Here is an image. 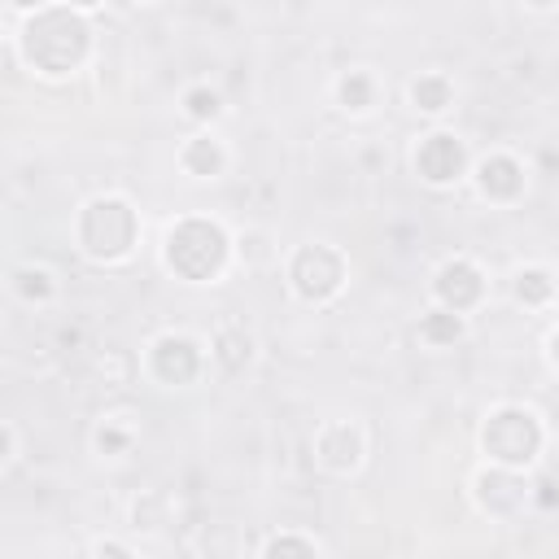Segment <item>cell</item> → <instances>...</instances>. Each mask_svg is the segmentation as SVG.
<instances>
[{
  "mask_svg": "<svg viewBox=\"0 0 559 559\" xmlns=\"http://www.w3.org/2000/svg\"><path fill=\"white\" fill-rule=\"evenodd\" d=\"M87 44H92V31H87L83 13L61 9V4L31 13L22 26V57L44 74L74 70L87 57Z\"/></svg>",
  "mask_w": 559,
  "mask_h": 559,
  "instance_id": "obj_1",
  "label": "cell"
},
{
  "mask_svg": "<svg viewBox=\"0 0 559 559\" xmlns=\"http://www.w3.org/2000/svg\"><path fill=\"white\" fill-rule=\"evenodd\" d=\"M166 266L192 284L214 280L227 266V231L210 218H179L166 231Z\"/></svg>",
  "mask_w": 559,
  "mask_h": 559,
  "instance_id": "obj_2",
  "label": "cell"
},
{
  "mask_svg": "<svg viewBox=\"0 0 559 559\" xmlns=\"http://www.w3.org/2000/svg\"><path fill=\"white\" fill-rule=\"evenodd\" d=\"M135 231H140V218L122 197H96L79 214V245L87 258H100V262L131 253Z\"/></svg>",
  "mask_w": 559,
  "mask_h": 559,
  "instance_id": "obj_3",
  "label": "cell"
},
{
  "mask_svg": "<svg viewBox=\"0 0 559 559\" xmlns=\"http://www.w3.org/2000/svg\"><path fill=\"white\" fill-rule=\"evenodd\" d=\"M480 445H485V454L498 467L515 472V467H524V463L537 459V450H542V424L524 406H498V411H489V419L480 428Z\"/></svg>",
  "mask_w": 559,
  "mask_h": 559,
  "instance_id": "obj_4",
  "label": "cell"
},
{
  "mask_svg": "<svg viewBox=\"0 0 559 559\" xmlns=\"http://www.w3.org/2000/svg\"><path fill=\"white\" fill-rule=\"evenodd\" d=\"M288 280H293L297 297L328 301L345 280V262H341V253L332 245H301L293 253V262H288Z\"/></svg>",
  "mask_w": 559,
  "mask_h": 559,
  "instance_id": "obj_5",
  "label": "cell"
},
{
  "mask_svg": "<svg viewBox=\"0 0 559 559\" xmlns=\"http://www.w3.org/2000/svg\"><path fill=\"white\" fill-rule=\"evenodd\" d=\"M463 162H467L463 140L450 135V131H432V135L415 148V170H419V179L432 183V188L454 183V179L463 175Z\"/></svg>",
  "mask_w": 559,
  "mask_h": 559,
  "instance_id": "obj_6",
  "label": "cell"
},
{
  "mask_svg": "<svg viewBox=\"0 0 559 559\" xmlns=\"http://www.w3.org/2000/svg\"><path fill=\"white\" fill-rule=\"evenodd\" d=\"M148 371L162 380V384H192L197 371H201V349L179 336V332H166L153 341L148 349Z\"/></svg>",
  "mask_w": 559,
  "mask_h": 559,
  "instance_id": "obj_7",
  "label": "cell"
},
{
  "mask_svg": "<svg viewBox=\"0 0 559 559\" xmlns=\"http://www.w3.org/2000/svg\"><path fill=\"white\" fill-rule=\"evenodd\" d=\"M432 293H437V301H441L445 310L463 314V310H472V306L485 297V280H480V271H476L472 262L454 258V262H445V266L437 271Z\"/></svg>",
  "mask_w": 559,
  "mask_h": 559,
  "instance_id": "obj_8",
  "label": "cell"
},
{
  "mask_svg": "<svg viewBox=\"0 0 559 559\" xmlns=\"http://www.w3.org/2000/svg\"><path fill=\"white\" fill-rule=\"evenodd\" d=\"M314 454L328 472H354L362 459V432L354 424H328L314 441Z\"/></svg>",
  "mask_w": 559,
  "mask_h": 559,
  "instance_id": "obj_9",
  "label": "cell"
},
{
  "mask_svg": "<svg viewBox=\"0 0 559 559\" xmlns=\"http://www.w3.org/2000/svg\"><path fill=\"white\" fill-rule=\"evenodd\" d=\"M476 498H480V507H485L489 515H511V511H520V507L528 502V485H524L515 472L493 467V472H485V476L476 480Z\"/></svg>",
  "mask_w": 559,
  "mask_h": 559,
  "instance_id": "obj_10",
  "label": "cell"
},
{
  "mask_svg": "<svg viewBox=\"0 0 559 559\" xmlns=\"http://www.w3.org/2000/svg\"><path fill=\"white\" fill-rule=\"evenodd\" d=\"M476 183H480V192L489 201H515L520 188H524V166L515 157H507V153H493V157H485L476 166Z\"/></svg>",
  "mask_w": 559,
  "mask_h": 559,
  "instance_id": "obj_11",
  "label": "cell"
},
{
  "mask_svg": "<svg viewBox=\"0 0 559 559\" xmlns=\"http://www.w3.org/2000/svg\"><path fill=\"white\" fill-rule=\"evenodd\" d=\"M179 162H183V170H188V175H197V179H214V175L223 170V148H218V140L197 135V140H188V144H183Z\"/></svg>",
  "mask_w": 559,
  "mask_h": 559,
  "instance_id": "obj_12",
  "label": "cell"
},
{
  "mask_svg": "<svg viewBox=\"0 0 559 559\" xmlns=\"http://www.w3.org/2000/svg\"><path fill=\"white\" fill-rule=\"evenodd\" d=\"M214 358H218L227 371H240V367L253 358V341H249V332L236 328V323L218 328V336H214Z\"/></svg>",
  "mask_w": 559,
  "mask_h": 559,
  "instance_id": "obj_13",
  "label": "cell"
},
{
  "mask_svg": "<svg viewBox=\"0 0 559 559\" xmlns=\"http://www.w3.org/2000/svg\"><path fill=\"white\" fill-rule=\"evenodd\" d=\"M450 79L445 74H419L415 83H411V100H415V109H424V114H441L445 105H450Z\"/></svg>",
  "mask_w": 559,
  "mask_h": 559,
  "instance_id": "obj_14",
  "label": "cell"
},
{
  "mask_svg": "<svg viewBox=\"0 0 559 559\" xmlns=\"http://www.w3.org/2000/svg\"><path fill=\"white\" fill-rule=\"evenodd\" d=\"M419 336H424L432 349L454 345V341L463 336V319H459L454 310H432V314H424V319H419Z\"/></svg>",
  "mask_w": 559,
  "mask_h": 559,
  "instance_id": "obj_15",
  "label": "cell"
},
{
  "mask_svg": "<svg viewBox=\"0 0 559 559\" xmlns=\"http://www.w3.org/2000/svg\"><path fill=\"white\" fill-rule=\"evenodd\" d=\"M336 100H341V109H349V114H362V109H371V100H376V87H371V79H367L362 70H349V74L336 83Z\"/></svg>",
  "mask_w": 559,
  "mask_h": 559,
  "instance_id": "obj_16",
  "label": "cell"
},
{
  "mask_svg": "<svg viewBox=\"0 0 559 559\" xmlns=\"http://www.w3.org/2000/svg\"><path fill=\"white\" fill-rule=\"evenodd\" d=\"M515 297H520L524 306H546V301L555 297V280H550V271H542V266H524V271L515 275Z\"/></svg>",
  "mask_w": 559,
  "mask_h": 559,
  "instance_id": "obj_17",
  "label": "cell"
},
{
  "mask_svg": "<svg viewBox=\"0 0 559 559\" xmlns=\"http://www.w3.org/2000/svg\"><path fill=\"white\" fill-rule=\"evenodd\" d=\"M13 293L22 301H44V297H52V275L44 266H17L13 271Z\"/></svg>",
  "mask_w": 559,
  "mask_h": 559,
  "instance_id": "obj_18",
  "label": "cell"
},
{
  "mask_svg": "<svg viewBox=\"0 0 559 559\" xmlns=\"http://www.w3.org/2000/svg\"><path fill=\"white\" fill-rule=\"evenodd\" d=\"M262 559H314V546L306 537H297V533H280V537L266 542Z\"/></svg>",
  "mask_w": 559,
  "mask_h": 559,
  "instance_id": "obj_19",
  "label": "cell"
},
{
  "mask_svg": "<svg viewBox=\"0 0 559 559\" xmlns=\"http://www.w3.org/2000/svg\"><path fill=\"white\" fill-rule=\"evenodd\" d=\"M183 109H188L192 118L210 122V118H218V114H223V96H218L214 87H192V92L183 96Z\"/></svg>",
  "mask_w": 559,
  "mask_h": 559,
  "instance_id": "obj_20",
  "label": "cell"
},
{
  "mask_svg": "<svg viewBox=\"0 0 559 559\" xmlns=\"http://www.w3.org/2000/svg\"><path fill=\"white\" fill-rule=\"evenodd\" d=\"M131 437L127 432H118V428H100L96 432V450H105V454H114V450H122Z\"/></svg>",
  "mask_w": 559,
  "mask_h": 559,
  "instance_id": "obj_21",
  "label": "cell"
},
{
  "mask_svg": "<svg viewBox=\"0 0 559 559\" xmlns=\"http://www.w3.org/2000/svg\"><path fill=\"white\" fill-rule=\"evenodd\" d=\"M96 559H131V555H127V546H118V542H100V546H96Z\"/></svg>",
  "mask_w": 559,
  "mask_h": 559,
  "instance_id": "obj_22",
  "label": "cell"
},
{
  "mask_svg": "<svg viewBox=\"0 0 559 559\" xmlns=\"http://www.w3.org/2000/svg\"><path fill=\"white\" fill-rule=\"evenodd\" d=\"M542 489H546V493H542V502H546V507H550V502H555V498H559V493H555V480H542Z\"/></svg>",
  "mask_w": 559,
  "mask_h": 559,
  "instance_id": "obj_23",
  "label": "cell"
},
{
  "mask_svg": "<svg viewBox=\"0 0 559 559\" xmlns=\"http://www.w3.org/2000/svg\"><path fill=\"white\" fill-rule=\"evenodd\" d=\"M550 362H555V371H559V332L550 336Z\"/></svg>",
  "mask_w": 559,
  "mask_h": 559,
  "instance_id": "obj_24",
  "label": "cell"
}]
</instances>
